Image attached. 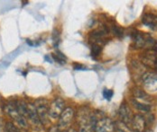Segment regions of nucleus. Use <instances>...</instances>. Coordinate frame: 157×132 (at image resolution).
I'll use <instances>...</instances> for the list:
<instances>
[{
    "label": "nucleus",
    "mask_w": 157,
    "mask_h": 132,
    "mask_svg": "<svg viewBox=\"0 0 157 132\" xmlns=\"http://www.w3.org/2000/svg\"><path fill=\"white\" fill-rule=\"evenodd\" d=\"M131 103H132V105L134 106L135 109H136L137 111L144 112V113H147L151 110V106L149 104H147L145 102H139L138 100L136 99L131 100Z\"/></svg>",
    "instance_id": "nucleus-11"
},
{
    "label": "nucleus",
    "mask_w": 157,
    "mask_h": 132,
    "mask_svg": "<svg viewBox=\"0 0 157 132\" xmlns=\"http://www.w3.org/2000/svg\"><path fill=\"white\" fill-rule=\"evenodd\" d=\"M5 112H6V113H7L16 121L17 125L21 129H23V130H27L28 129V127H29L28 122H27L25 118H24L18 112V111L16 109V102H8L5 106Z\"/></svg>",
    "instance_id": "nucleus-1"
},
{
    "label": "nucleus",
    "mask_w": 157,
    "mask_h": 132,
    "mask_svg": "<svg viewBox=\"0 0 157 132\" xmlns=\"http://www.w3.org/2000/svg\"><path fill=\"white\" fill-rule=\"evenodd\" d=\"M141 62L147 67L157 69V56L155 52H145L141 57Z\"/></svg>",
    "instance_id": "nucleus-10"
},
{
    "label": "nucleus",
    "mask_w": 157,
    "mask_h": 132,
    "mask_svg": "<svg viewBox=\"0 0 157 132\" xmlns=\"http://www.w3.org/2000/svg\"><path fill=\"white\" fill-rule=\"evenodd\" d=\"M65 109V102L62 98L54 99L49 105V117L56 120L59 119Z\"/></svg>",
    "instance_id": "nucleus-3"
},
{
    "label": "nucleus",
    "mask_w": 157,
    "mask_h": 132,
    "mask_svg": "<svg viewBox=\"0 0 157 132\" xmlns=\"http://www.w3.org/2000/svg\"><path fill=\"white\" fill-rule=\"evenodd\" d=\"M143 23L146 26L152 28L153 30L157 29V16L154 15H151V14L144 15L143 17Z\"/></svg>",
    "instance_id": "nucleus-12"
},
{
    "label": "nucleus",
    "mask_w": 157,
    "mask_h": 132,
    "mask_svg": "<svg viewBox=\"0 0 157 132\" xmlns=\"http://www.w3.org/2000/svg\"><path fill=\"white\" fill-rule=\"evenodd\" d=\"M142 81L145 90L152 93L157 91V74L155 72H144L142 75Z\"/></svg>",
    "instance_id": "nucleus-4"
},
{
    "label": "nucleus",
    "mask_w": 157,
    "mask_h": 132,
    "mask_svg": "<svg viewBox=\"0 0 157 132\" xmlns=\"http://www.w3.org/2000/svg\"><path fill=\"white\" fill-rule=\"evenodd\" d=\"M33 104L36 108L39 119L43 126L48 125L50 123V117H49V105L50 104L48 103L47 100L44 99V98L37 99Z\"/></svg>",
    "instance_id": "nucleus-2"
},
{
    "label": "nucleus",
    "mask_w": 157,
    "mask_h": 132,
    "mask_svg": "<svg viewBox=\"0 0 157 132\" xmlns=\"http://www.w3.org/2000/svg\"><path fill=\"white\" fill-rule=\"evenodd\" d=\"M5 130L6 132H20V130L11 121H7L5 123Z\"/></svg>",
    "instance_id": "nucleus-16"
},
{
    "label": "nucleus",
    "mask_w": 157,
    "mask_h": 132,
    "mask_svg": "<svg viewBox=\"0 0 157 132\" xmlns=\"http://www.w3.org/2000/svg\"><path fill=\"white\" fill-rule=\"evenodd\" d=\"M27 105H28V120H30V121L33 123V125L34 126V128L36 130L42 129L43 124L41 123V120L39 119V116H38L34 104L28 103Z\"/></svg>",
    "instance_id": "nucleus-9"
},
{
    "label": "nucleus",
    "mask_w": 157,
    "mask_h": 132,
    "mask_svg": "<svg viewBox=\"0 0 157 132\" xmlns=\"http://www.w3.org/2000/svg\"><path fill=\"white\" fill-rule=\"evenodd\" d=\"M63 132H78L75 129H73V128H69V129H67V130H65Z\"/></svg>",
    "instance_id": "nucleus-22"
},
{
    "label": "nucleus",
    "mask_w": 157,
    "mask_h": 132,
    "mask_svg": "<svg viewBox=\"0 0 157 132\" xmlns=\"http://www.w3.org/2000/svg\"><path fill=\"white\" fill-rule=\"evenodd\" d=\"M16 105L18 112L27 120L28 119V105H27V103H25L23 101H18V102H16Z\"/></svg>",
    "instance_id": "nucleus-13"
},
{
    "label": "nucleus",
    "mask_w": 157,
    "mask_h": 132,
    "mask_svg": "<svg viewBox=\"0 0 157 132\" xmlns=\"http://www.w3.org/2000/svg\"><path fill=\"white\" fill-rule=\"evenodd\" d=\"M55 59L58 60V62H60V63H62V64L66 63V57L63 55L62 52H60V51H57Z\"/></svg>",
    "instance_id": "nucleus-17"
},
{
    "label": "nucleus",
    "mask_w": 157,
    "mask_h": 132,
    "mask_svg": "<svg viewBox=\"0 0 157 132\" xmlns=\"http://www.w3.org/2000/svg\"><path fill=\"white\" fill-rule=\"evenodd\" d=\"M115 131V123L111 119L104 117L98 120L94 132H114Z\"/></svg>",
    "instance_id": "nucleus-6"
},
{
    "label": "nucleus",
    "mask_w": 157,
    "mask_h": 132,
    "mask_svg": "<svg viewBox=\"0 0 157 132\" xmlns=\"http://www.w3.org/2000/svg\"><path fill=\"white\" fill-rule=\"evenodd\" d=\"M112 32H113V33H114L116 36H118V37H120V36L123 35V30H122L121 28L117 27V26H114V27L112 28Z\"/></svg>",
    "instance_id": "nucleus-19"
},
{
    "label": "nucleus",
    "mask_w": 157,
    "mask_h": 132,
    "mask_svg": "<svg viewBox=\"0 0 157 132\" xmlns=\"http://www.w3.org/2000/svg\"><path fill=\"white\" fill-rule=\"evenodd\" d=\"M103 95H104V97H105L106 99L110 100L111 99V97H112V95H113V92H112L111 90L105 89V91H104Z\"/></svg>",
    "instance_id": "nucleus-20"
},
{
    "label": "nucleus",
    "mask_w": 157,
    "mask_h": 132,
    "mask_svg": "<svg viewBox=\"0 0 157 132\" xmlns=\"http://www.w3.org/2000/svg\"><path fill=\"white\" fill-rule=\"evenodd\" d=\"M133 95L135 97V99H140L143 100L144 102H150L151 101V97L150 95L144 90L136 88L133 91Z\"/></svg>",
    "instance_id": "nucleus-14"
},
{
    "label": "nucleus",
    "mask_w": 157,
    "mask_h": 132,
    "mask_svg": "<svg viewBox=\"0 0 157 132\" xmlns=\"http://www.w3.org/2000/svg\"><path fill=\"white\" fill-rule=\"evenodd\" d=\"M146 126L145 118L141 114L133 116L132 122L130 125V130L134 132H144Z\"/></svg>",
    "instance_id": "nucleus-7"
},
{
    "label": "nucleus",
    "mask_w": 157,
    "mask_h": 132,
    "mask_svg": "<svg viewBox=\"0 0 157 132\" xmlns=\"http://www.w3.org/2000/svg\"><path fill=\"white\" fill-rule=\"evenodd\" d=\"M74 118V111L72 108L71 107H66L63 112V113L61 114L59 118V123L58 126L59 128L62 130H67L69 129L71 123L72 122V120Z\"/></svg>",
    "instance_id": "nucleus-5"
},
{
    "label": "nucleus",
    "mask_w": 157,
    "mask_h": 132,
    "mask_svg": "<svg viewBox=\"0 0 157 132\" xmlns=\"http://www.w3.org/2000/svg\"><path fill=\"white\" fill-rule=\"evenodd\" d=\"M100 51H101V47L98 44H93L92 45V55L93 56L99 55Z\"/></svg>",
    "instance_id": "nucleus-18"
},
{
    "label": "nucleus",
    "mask_w": 157,
    "mask_h": 132,
    "mask_svg": "<svg viewBox=\"0 0 157 132\" xmlns=\"http://www.w3.org/2000/svg\"><path fill=\"white\" fill-rule=\"evenodd\" d=\"M118 115H119V119L121 120V122L126 125V127L130 128L131 122H132V119H133V115L131 112V110L129 109V107L126 105V103H123L120 108H119V112H118Z\"/></svg>",
    "instance_id": "nucleus-8"
},
{
    "label": "nucleus",
    "mask_w": 157,
    "mask_h": 132,
    "mask_svg": "<svg viewBox=\"0 0 157 132\" xmlns=\"http://www.w3.org/2000/svg\"><path fill=\"white\" fill-rule=\"evenodd\" d=\"M60 131H61V129L59 128V126H58V125L52 127V128L50 129V130H49V132H60Z\"/></svg>",
    "instance_id": "nucleus-21"
},
{
    "label": "nucleus",
    "mask_w": 157,
    "mask_h": 132,
    "mask_svg": "<svg viewBox=\"0 0 157 132\" xmlns=\"http://www.w3.org/2000/svg\"><path fill=\"white\" fill-rule=\"evenodd\" d=\"M147 36L148 35H143L140 33H136L135 34L134 41H135V45L136 48H144L145 46Z\"/></svg>",
    "instance_id": "nucleus-15"
}]
</instances>
